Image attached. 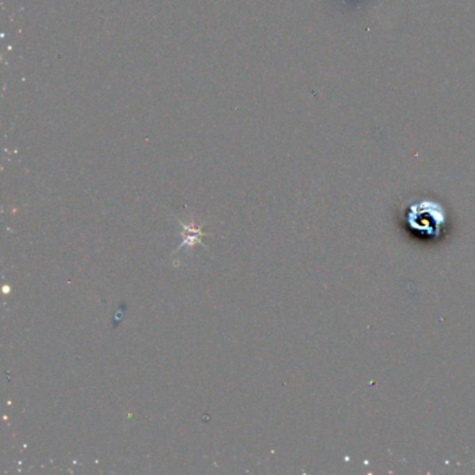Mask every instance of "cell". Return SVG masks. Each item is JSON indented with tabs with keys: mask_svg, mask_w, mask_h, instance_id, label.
<instances>
[{
	"mask_svg": "<svg viewBox=\"0 0 475 475\" xmlns=\"http://www.w3.org/2000/svg\"><path fill=\"white\" fill-rule=\"evenodd\" d=\"M407 223L422 237H437L446 223L443 208L433 201H421L410 207Z\"/></svg>",
	"mask_w": 475,
	"mask_h": 475,
	"instance_id": "6da1fadb",
	"label": "cell"
}]
</instances>
